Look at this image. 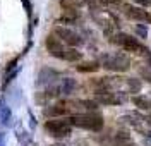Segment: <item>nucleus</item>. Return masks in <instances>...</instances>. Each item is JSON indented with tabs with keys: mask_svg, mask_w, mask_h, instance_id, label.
<instances>
[{
	"mask_svg": "<svg viewBox=\"0 0 151 146\" xmlns=\"http://www.w3.org/2000/svg\"><path fill=\"white\" fill-rule=\"evenodd\" d=\"M69 124L72 127H79V129H86V131H93V132H100L105 126L103 115L100 112H84V114H76V115L67 117Z\"/></svg>",
	"mask_w": 151,
	"mask_h": 146,
	"instance_id": "1",
	"label": "nucleus"
},
{
	"mask_svg": "<svg viewBox=\"0 0 151 146\" xmlns=\"http://www.w3.org/2000/svg\"><path fill=\"white\" fill-rule=\"evenodd\" d=\"M100 65H103L106 70H115V72H125L131 67V58L122 52H115V53H103Z\"/></svg>",
	"mask_w": 151,
	"mask_h": 146,
	"instance_id": "2",
	"label": "nucleus"
},
{
	"mask_svg": "<svg viewBox=\"0 0 151 146\" xmlns=\"http://www.w3.org/2000/svg\"><path fill=\"white\" fill-rule=\"evenodd\" d=\"M45 131H47L50 136L57 137V139H62V137L70 136L72 132V126L69 124L67 119H52L45 122Z\"/></svg>",
	"mask_w": 151,
	"mask_h": 146,
	"instance_id": "3",
	"label": "nucleus"
},
{
	"mask_svg": "<svg viewBox=\"0 0 151 146\" xmlns=\"http://www.w3.org/2000/svg\"><path fill=\"white\" fill-rule=\"evenodd\" d=\"M129 96L124 91H98L94 95V101L98 105H124Z\"/></svg>",
	"mask_w": 151,
	"mask_h": 146,
	"instance_id": "4",
	"label": "nucleus"
},
{
	"mask_svg": "<svg viewBox=\"0 0 151 146\" xmlns=\"http://www.w3.org/2000/svg\"><path fill=\"white\" fill-rule=\"evenodd\" d=\"M53 35H55L57 38L62 41V43H67L70 48H76V47L83 45V38H81L77 33H74L72 29H69V28L57 26V28L53 29Z\"/></svg>",
	"mask_w": 151,
	"mask_h": 146,
	"instance_id": "5",
	"label": "nucleus"
},
{
	"mask_svg": "<svg viewBox=\"0 0 151 146\" xmlns=\"http://www.w3.org/2000/svg\"><path fill=\"white\" fill-rule=\"evenodd\" d=\"M45 47H47L48 53H50L52 57H57V58H62V57H64L65 47H64V43L57 38L55 35H50V36H47V40H45Z\"/></svg>",
	"mask_w": 151,
	"mask_h": 146,
	"instance_id": "6",
	"label": "nucleus"
},
{
	"mask_svg": "<svg viewBox=\"0 0 151 146\" xmlns=\"http://www.w3.org/2000/svg\"><path fill=\"white\" fill-rule=\"evenodd\" d=\"M58 78V72L53 70L50 67H43L38 74V79H36V86H52L55 84V79Z\"/></svg>",
	"mask_w": 151,
	"mask_h": 146,
	"instance_id": "7",
	"label": "nucleus"
},
{
	"mask_svg": "<svg viewBox=\"0 0 151 146\" xmlns=\"http://www.w3.org/2000/svg\"><path fill=\"white\" fill-rule=\"evenodd\" d=\"M124 14H125L129 19H134V21H137V22L146 21V16H148V12L142 10L141 7H132V5H129V4L124 5Z\"/></svg>",
	"mask_w": 151,
	"mask_h": 146,
	"instance_id": "8",
	"label": "nucleus"
},
{
	"mask_svg": "<svg viewBox=\"0 0 151 146\" xmlns=\"http://www.w3.org/2000/svg\"><path fill=\"white\" fill-rule=\"evenodd\" d=\"M76 88H77V83H76L74 78H64V79H60V83H58L60 95H64V96H69L70 93H74Z\"/></svg>",
	"mask_w": 151,
	"mask_h": 146,
	"instance_id": "9",
	"label": "nucleus"
},
{
	"mask_svg": "<svg viewBox=\"0 0 151 146\" xmlns=\"http://www.w3.org/2000/svg\"><path fill=\"white\" fill-rule=\"evenodd\" d=\"M43 114H45L47 117H52V119H53V117H62V115H67V114H70V112H69V110H67V108L64 107V105H62L60 101H58L57 105L47 107L45 110H43Z\"/></svg>",
	"mask_w": 151,
	"mask_h": 146,
	"instance_id": "10",
	"label": "nucleus"
},
{
	"mask_svg": "<svg viewBox=\"0 0 151 146\" xmlns=\"http://www.w3.org/2000/svg\"><path fill=\"white\" fill-rule=\"evenodd\" d=\"M79 19V12L77 9H64L62 16L58 17V22H64V24H74L76 21Z\"/></svg>",
	"mask_w": 151,
	"mask_h": 146,
	"instance_id": "11",
	"label": "nucleus"
},
{
	"mask_svg": "<svg viewBox=\"0 0 151 146\" xmlns=\"http://www.w3.org/2000/svg\"><path fill=\"white\" fill-rule=\"evenodd\" d=\"M132 103L141 110H151V96H146V95H136L132 96Z\"/></svg>",
	"mask_w": 151,
	"mask_h": 146,
	"instance_id": "12",
	"label": "nucleus"
},
{
	"mask_svg": "<svg viewBox=\"0 0 151 146\" xmlns=\"http://www.w3.org/2000/svg\"><path fill=\"white\" fill-rule=\"evenodd\" d=\"M100 67H101V65H100L98 60H88V62H81L76 69H77L79 72H96Z\"/></svg>",
	"mask_w": 151,
	"mask_h": 146,
	"instance_id": "13",
	"label": "nucleus"
},
{
	"mask_svg": "<svg viewBox=\"0 0 151 146\" xmlns=\"http://www.w3.org/2000/svg\"><path fill=\"white\" fill-rule=\"evenodd\" d=\"M112 141H113V146L131 145V136H129V132H125V131H119V132L112 137Z\"/></svg>",
	"mask_w": 151,
	"mask_h": 146,
	"instance_id": "14",
	"label": "nucleus"
},
{
	"mask_svg": "<svg viewBox=\"0 0 151 146\" xmlns=\"http://www.w3.org/2000/svg\"><path fill=\"white\" fill-rule=\"evenodd\" d=\"M83 58V53L79 52L77 48H65V52H64V57H62V60H67V62H79Z\"/></svg>",
	"mask_w": 151,
	"mask_h": 146,
	"instance_id": "15",
	"label": "nucleus"
},
{
	"mask_svg": "<svg viewBox=\"0 0 151 146\" xmlns=\"http://www.w3.org/2000/svg\"><path fill=\"white\" fill-rule=\"evenodd\" d=\"M125 86H127V91H129V93H134V96H136V95L141 91L142 83L136 78H127L125 79Z\"/></svg>",
	"mask_w": 151,
	"mask_h": 146,
	"instance_id": "16",
	"label": "nucleus"
},
{
	"mask_svg": "<svg viewBox=\"0 0 151 146\" xmlns=\"http://www.w3.org/2000/svg\"><path fill=\"white\" fill-rule=\"evenodd\" d=\"M10 120H12V110H10V107L5 105V107L2 108V112H0V124L4 127H9Z\"/></svg>",
	"mask_w": 151,
	"mask_h": 146,
	"instance_id": "17",
	"label": "nucleus"
},
{
	"mask_svg": "<svg viewBox=\"0 0 151 146\" xmlns=\"http://www.w3.org/2000/svg\"><path fill=\"white\" fill-rule=\"evenodd\" d=\"M83 4H86V0H60L62 9H77Z\"/></svg>",
	"mask_w": 151,
	"mask_h": 146,
	"instance_id": "18",
	"label": "nucleus"
},
{
	"mask_svg": "<svg viewBox=\"0 0 151 146\" xmlns=\"http://www.w3.org/2000/svg\"><path fill=\"white\" fill-rule=\"evenodd\" d=\"M86 4L91 7V10H98V9H103L108 5V0H86Z\"/></svg>",
	"mask_w": 151,
	"mask_h": 146,
	"instance_id": "19",
	"label": "nucleus"
},
{
	"mask_svg": "<svg viewBox=\"0 0 151 146\" xmlns=\"http://www.w3.org/2000/svg\"><path fill=\"white\" fill-rule=\"evenodd\" d=\"M134 31H136V35L139 36V38H148V28H146V24H136L134 26Z\"/></svg>",
	"mask_w": 151,
	"mask_h": 146,
	"instance_id": "20",
	"label": "nucleus"
},
{
	"mask_svg": "<svg viewBox=\"0 0 151 146\" xmlns=\"http://www.w3.org/2000/svg\"><path fill=\"white\" fill-rule=\"evenodd\" d=\"M139 74H141V78L144 79V81H148V83H151V65L141 67V69H139Z\"/></svg>",
	"mask_w": 151,
	"mask_h": 146,
	"instance_id": "21",
	"label": "nucleus"
},
{
	"mask_svg": "<svg viewBox=\"0 0 151 146\" xmlns=\"http://www.w3.org/2000/svg\"><path fill=\"white\" fill-rule=\"evenodd\" d=\"M17 62H19V57H14L12 60H9V62H7V65H5V70H7V72H9V70H14Z\"/></svg>",
	"mask_w": 151,
	"mask_h": 146,
	"instance_id": "22",
	"label": "nucleus"
},
{
	"mask_svg": "<svg viewBox=\"0 0 151 146\" xmlns=\"http://www.w3.org/2000/svg\"><path fill=\"white\" fill-rule=\"evenodd\" d=\"M137 5H141V7H150L151 5V0H134Z\"/></svg>",
	"mask_w": 151,
	"mask_h": 146,
	"instance_id": "23",
	"label": "nucleus"
},
{
	"mask_svg": "<svg viewBox=\"0 0 151 146\" xmlns=\"http://www.w3.org/2000/svg\"><path fill=\"white\" fill-rule=\"evenodd\" d=\"M22 4H24V7H26V12H28V16L29 17H31V2H29V0H22Z\"/></svg>",
	"mask_w": 151,
	"mask_h": 146,
	"instance_id": "24",
	"label": "nucleus"
},
{
	"mask_svg": "<svg viewBox=\"0 0 151 146\" xmlns=\"http://www.w3.org/2000/svg\"><path fill=\"white\" fill-rule=\"evenodd\" d=\"M29 120H31V129H35L36 127V120H35V115L29 112Z\"/></svg>",
	"mask_w": 151,
	"mask_h": 146,
	"instance_id": "25",
	"label": "nucleus"
},
{
	"mask_svg": "<svg viewBox=\"0 0 151 146\" xmlns=\"http://www.w3.org/2000/svg\"><path fill=\"white\" fill-rule=\"evenodd\" d=\"M0 146H5V134L0 132Z\"/></svg>",
	"mask_w": 151,
	"mask_h": 146,
	"instance_id": "26",
	"label": "nucleus"
},
{
	"mask_svg": "<svg viewBox=\"0 0 151 146\" xmlns=\"http://www.w3.org/2000/svg\"><path fill=\"white\" fill-rule=\"evenodd\" d=\"M108 4H113V5H120L122 0H108Z\"/></svg>",
	"mask_w": 151,
	"mask_h": 146,
	"instance_id": "27",
	"label": "nucleus"
},
{
	"mask_svg": "<svg viewBox=\"0 0 151 146\" xmlns=\"http://www.w3.org/2000/svg\"><path fill=\"white\" fill-rule=\"evenodd\" d=\"M5 107V105H4V98L0 96V112H2V108Z\"/></svg>",
	"mask_w": 151,
	"mask_h": 146,
	"instance_id": "28",
	"label": "nucleus"
},
{
	"mask_svg": "<svg viewBox=\"0 0 151 146\" xmlns=\"http://www.w3.org/2000/svg\"><path fill=\"white\" fill-rule=\"evenodd\" d=\"M146 22H150V24H151V14H148V16H146Z\"/></svg>",
	"mask_w": 151,
	"mask_h": 146,
	"instance_id": "29",
	"label": "nucleus"
},
{
	"mask_svg": "<svg viewBox=\"0 0 151 146\" xmlns=\"http://www.w3.org/2000/svg\"><path fill=\"white\" fill-rule=\"evenodd\" d=\"M148 122H150V124H151V115H150V119H148Z\"/></svg>",
	"mask_w": 151,
	"mask_h": 146,
	"instance_id": "30",
	"label": "nucleus"
},
{
	"mask_svg": "<svg viewBox=\"0 0 151 146\" xmlns=\"http://www.w3.org/2000/svg\"><path fill=\"white\" fill-rule=\"evenodd\" d=\"M53 146H65V145H53Z\"/></svg>",
	"mask_w": 151,
	"mask_h": 146,
	"instance_id": "31",
	"label": "nucleus"
},
{
	"mask_svg": "<svg viewBox=\"0 0 151 146\" xmlns=\"http://www.w3.org/2000/svg\"><path fill=\"white\" fill-rule=\"evenodd\" d=\"M124 146H134V145H132V143H131V145H124Z\"/></svg>",
	"mask_w": 151,
	"mask_h": 146,
	"instance_id": "32",
	"label": "nucleus"
}]
</instances>
